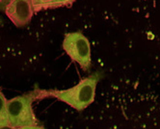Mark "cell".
<instances>
[{
	"mask_svg": "<svg viewBox=\"0 0 160 129\" xmlns=\"http://www.w3.org/2000/svg\"><path fill=\"white\" fill-rule=\"evenodd\" d=\"M101 72H96L82 79L77 85L71 89L57 91H35L36 99L43 97H55L74 108L76 111H83L95 100L96 89L98 81L101 79Z\"/></svg>",
	"mask_w": 160,
	"mask_h": 129,
	"instance_id": "6da1fadb",
	"label": "cell"
},
{
	"mask_svg": "<svg viewBox=\"0 0 160 129\" xmlns=\"http://www.w3.org/2000/svg\"><path fill=\"white\" fill-rule=\"evenodd\" d=\"M34 100H36L35 92L14 97L7 101L10 125L18 129L38 124V120L36 119L32 106Z\"/></svg>",
	"mask_w": 160,
	"mask_h": 129,
	"instance_id": "7a4b0ae2",
	"label": "cell"
},
{
	"mask_svg": "<svg viewBox=\"0 0 160 129\" xmlns=\"http://www.w3.org/2000/svg\"><path fill=\"white\" fill-rule=\"evenodd\" d=\"M63 49L84 72H89L91 69V46L88 39L82 33L72 32L66 34L63 41Z\"/></svg>",
	"mask_w": 160,
	"mask_h": 129,
	"instance_id": "3957f363",
	"label": "cell"
},
{
	"mask_svg": "<svg viewBox=\"0 0 160 129\" xmlns=\"http://www.w3.org/2000/svg\"><path fill=\"white\" fill-rule=\"evenodd\" d=\"M5 13L17 27L26 26L34 13L32 0H12L5 8Z\"/></svg>",
	"mask_w": 160,
	"mask_h": 129,
	"instance_id": "277c9868",
	"label": "cell"
},
{
	"mask_svg": "<svg viewBox=\"0 0 160 129\" xmlns=\"http://www.w3.org/2000/svg\"><path fill=\"white\" fill-rule=\"evenodd\" d=\"M75 0H32L35 13L45 10H53L61 7H68L74 3Z\"/></svg>",
	"mask_w": 160,
	"mask_h": 129,
	"instance_id": "5b68a950",
	"label": "cell"
},
{
	"mask_svg": "<svg viewBox=\"0 0 160 129\" xmlns=\"http://www.w3.org/2000/svg\"><path fill=\"white\" fill-rule=\"evenodd\" d=\"M7 99L0 89V127L4 125H9L8 110H7Z\"/></svg>",
	"mask_w": 160,
	"mask_h": 129,
	"instance_id": "8992f818",
	"label": "cell"
},
{
	"mask_svg": "<svg viewBox=\"0 0 160 129\" xmlns=\"http://www.w3.org/2000/svg\"><path fill=\"white\" fill-rule=\"evenodd\" d=\"M11 1L12 0H0V10H5V8Z\"/></svg>",
	"mask_w": 160,
	"mask_h": 129,
	"instance_id": "52a82bcc",
	"label": "cell"
},
{
	"mask_svg": "<svg viewBox=\"0 0 160 129\" xmlns=\"http://www.w3.org/2000/svg\"><path fill=\"white\" fill-rule=\"evenodd\" d=\"M18 129H45L42 126H38V125H32V126H25L22 128H18Z\"/></svg>",
	"mask_w": 160,
	"mask_h": 129,
	"instance_id": "ba28073f",
	"label": "cell"
},
{
	"mask_svg": "<svg viewBox=\"0 0 160 129\" xmlns=\"http://www.w3.org/2000/svg\"><path fill=\"white\" fill-rule=\"evenodd\" d=\"M0 129H17V128H15V127H13L12 125H4V126H1L0 127Z\"/></svg>",
	"mask_w": 160,
	"mask_h": 129,
	"instance_id": "9c48e42d",
	"label": "cell"
}]
</instances>
